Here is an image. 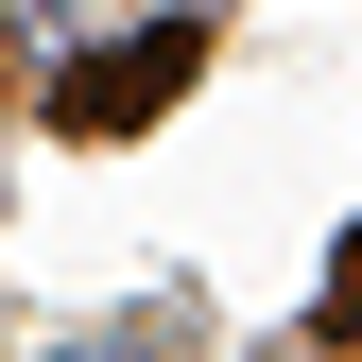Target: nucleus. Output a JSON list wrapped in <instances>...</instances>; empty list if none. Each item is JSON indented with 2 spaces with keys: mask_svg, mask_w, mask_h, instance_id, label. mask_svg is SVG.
<instances>
[{
  "mask_svg": "<svg viewBox=\"0 0 362 362\" xmlns=\"http://www.w3.org/2000/svg\"><path fill=\"white\" fill-rule=\"evenodd\" d=\"M190 69H207V18H139V35H104V52L52 69V139H139L156 104H190Z\"/></svg>",
  "mask_w": 362,
  "mask_h": 362,
  "instance_id": "f257e3e1",
  "label": "nucleus"
},
{
  "mask_svg": "<svg viewBox=\"0 0 362 362\" xmlns=\"http://www.w3.org/2000/svg\"><path fill=\"white\" fill-rule=\"evenodd\" d=\"M52 362H173V310H121V328H86V345H52Z\"/></svg>",
  "mask_w": 362,
  "mask_h": 362,
  "instance_id": "f03ea898",
  "label": "nucleus"
},
{
  "mask_svg": "<svg viewBox=\"0 0 362 362\" xmlns=\"http://www.w3.org/2000/svg\"><path fill=\"white\" fill-rule=\"evenodd\" d=\"M310 328H362V224L328 242V293H310Z\"/></svg>",
  "mask_w": 362,
  "mask_h": 362,
  "instance_id": "7ed1b4c3",
  "label": "nucleus"
}]
</instances>
